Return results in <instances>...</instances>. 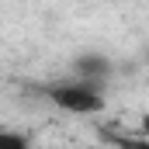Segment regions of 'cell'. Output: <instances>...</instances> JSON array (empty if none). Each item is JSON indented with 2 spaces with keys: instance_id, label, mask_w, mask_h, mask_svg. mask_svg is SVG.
I'll use <instances>...</instances> for the list:
<instances>
[{
  "instance_id": "6da1fadb",
  "label": "cell",
  "mask_w": 149,
  "mask_h": 149,
  "mask_svg": "<svg viewBox=\"0 0 149 149\" xmlns=\"http://www.w3.org/2000/svg\"><path fill=\"white\" fill-rule=\"evenodd\" d=\"M49 97H52L59 108L73 111V114H97L101 108H104L101 87L90 83V80H80V83H59V87L49 90Z\"/></svg>"
},
{
  "instance_id": "7a4b0ae2",
  "label": "cell",
  "mask_w": 149,
  "mask_h": 149,
  "mask_svg": "<svg viewBox=\"0 0 149 149\" xmlns=\"http://www.w3.org/2000/svg\"><path fill=\"white\" fill-rule=\"evenodd\" d=\"M108 70H111V66H108V59H101V56H83V59H76V73H80V80L97 83Z\"/></svg>"
},
{
  "instance_id": "3957f363",
  "label": "cell",
  "mask_w": 149,
  "mask_h": 149,
  "mask_svg": "<svg viewBox=\"0 0 149 149\" xmlns=\"http://www.w3.org/2000/svg\"><path fill=\"white\" fill-rule=\"evenodd\" d=\"M111 142H114V149H149L146 135H142V139H139V135H114Z\"/></svg>"
},
{
  "instance_id": "277c9868",
  "label": "cell",
  "mask_w": 149,
  "mask_h": 149,
  "mask_svg": "<svg viewBox=\"0 0 149 149\" xmlns=\"http://www.w3.org/2000/svg\"><path fill=\"white\" fill-rule=\"evenodd\" d=\"M0 149H28V142L21 135H14V132H3L0 135Z\"/></svg>"
},
{
  "instance_id": "5b68a950",
  "label": "cell",
  "mask_w": 149,
  "mask_h": 149,
  "mask_svg": "<svg viewBox=\"0 0 149 149\" xmlns=\"http://www.w3.org/2000/svg\"><path fill=\"white\" fill-rule=\"evenodd\" d=\"M142 135L149 139V114H142Z\"/></svg>"
}]
</instances>
